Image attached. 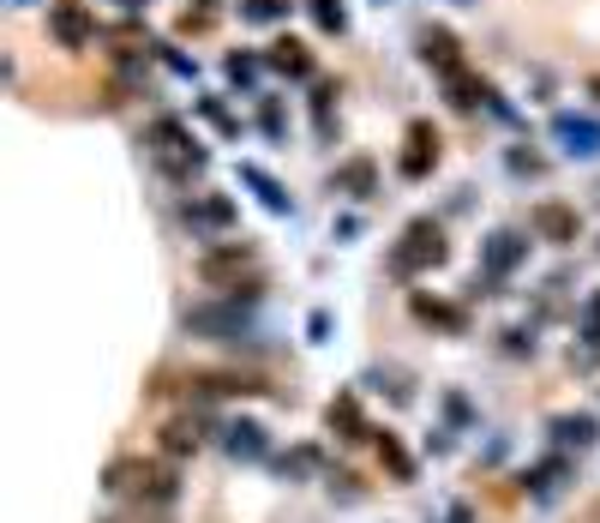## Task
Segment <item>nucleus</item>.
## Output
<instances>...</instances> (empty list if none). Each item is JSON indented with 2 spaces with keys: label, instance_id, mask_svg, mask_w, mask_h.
<instances>
[{
  "label": "nucleus",
  "instance_id": "f257e3e1",
  "mask_svg": "<svg viewBox=\"0 0 600 523\" xmlns=\"http://www.w3.org/2000/svg\"><path fill=\"white\" fill-rule=\"evenodd\" d=\"M103 487L115 499H132V506H168V499L180 494L175 469H163V463H151V457H115L103 469Z\"/></svg>",
  "mask_w": 600,
  "mask_h": 523
},
{
  "label": "nucleus",
  "instance_id": "f03ea898",
  "mask_svg": "<svg viewBox=\"0 0 600 523\" xmlns=\"http://www.w3.org/2000/svg\"><path fill=\"white\" fill-rule=\"evenodd\" d=\"M144 145H151L156 169H163L168 181H187V175H199V169H204V151H199V139H192V133H187V121H175V115L151 121Z\"/></svg>",
  "mask_w": 600,
  "mask_h": 523
},
{
  "label": "nucleus",
  "instance_id": "7ed1b4c3",
  "mask_svg": "<svg viewBox=\"0 0 600 523\" xmlns=\"http://www.w3.org/2000/svg\"><path fill=\"white\" fill-rule=\"evenodd\" d=\"M444 259H451V241H444V229L432 217H415L403 229V241L391 247V271H396V277H427V271H439Z\"/></svg>",
  "mask_w": 600,
  "mask_h": 523
},
{
  "label": "nucleus",
  "instance_id": "20e7f679",
  "mask_svg": "<svg viewBox=\"0 0 600 523\" xmlns=\"http://www.w3.org/2000/svg\"><path fill=\"white\" fill-rule=\"evenodd\" d=\"M396 169H403V181H427V175L439 169V127H432V121H408Z\"/></svg>",
  "mask_w": 600,
  "mask_h": 523
},
{
  "label": "nucleus",
  "instance_id": "39448f33",
  "mask_svg": "<svg viewBox=\"0 0 600 523\" xmlns=\"http://www.w3.org/2000/svg\"><path fill=\"white\" fill-rule=\"evenodd\" d=\"M528 259V235H516V229H492L487 241H480V277L487 283H504L516 265Z\"/></svg>",
  "mask_w": 600,
  "mask_h": 523
},
{
  "label": "nucleus",
  "instance_id": "423d86ee",
  "mask_svg": "<svg viewBox=\"0 0 600 523\" xmlns=\"http://www.w3.org/2000/svg\"><path fill=\"white\" fill-rule=\"evenodd\" d=\"M48 31H55L60 49H91L96 43V19H91L84 0H55V7H48Z\"/></svg>",
  "mask_w": 600,
  "mask_h": 523
},
{
  "label": "nucleus",
  "instance_id": "0eeeda50",
  "mask_svg": "<svg viewBox=\"0 0 600 523\" xmlns=\"http://www.w3.org/2000/svg\"><path fill=\"white\" fill-rule=\"evenodd\" d=\"M247 265H252L247 241H223V247H211V253H199V277L211 283V289H240V271Z\"/></svg>",
  "mask_w": 600,
  "mask_h": 523
},
{
  "label": "nucleus",
  "instance_id": "6e6552de",
  "mask_svg": "<svg viewBox=\"0 0 600 523\" xmlns=\"http://www.w3.org/2000/svg\"><path fill=\"white\" fill-rule=\"evenodd\" d=\"M216 439H223V451H228L235 463H264V457H271V433H264L252 415H235V421H223V427H216Z\"/></svg>",
  "mask_w": 600,
  "mask_h": 523
},
{
  "label": "nucleus",
  "instance_id": "1a4fd4ad",
  "mask_svg": "<svg viewBox=\"0 0 600 523\" xmlns=\"http://www.w3.org/2000/svg\"><path fill=\"white\" fill-rule=\"evenodd\" d=\"M528 229H535V241H552V247H571L576 235H583V217H576L571 205H559V199H540L535 211H528Z\"/></svg>",
  "mask_w": 600,
  "mask_h": 523
},
{
  "label": "nucleus",
  "instance_id": "9d476101",
  "mask_svg": "<svg viewBox=\"0 0 600 523\" xmlns=\"http://www.w3.org/2000/svg\"><path fill=\"white\" fill-rule=\"evenodd\" d=\"M571 475H576L571 451L552 445V457H540V463H528V469H523V494H528V499H559Z\"/></svg>",
  "mask_w": 600,
  "mask_h": 523
},
{
  "label": "nucleus",
  "instance_id": "9b49d317",
  "mask_svg": "<svg viewBox=\"0 0 600 523\" xmlns=\"http://www.w3.org/2000/svg\"><path fill=\"white\" fill-rule=\"evenodd\" d=\"M324 427L336 433V445H360V439L379 433V427H367V415H360V397H355V391H336L331 409H324Z\"/></svg>",
  "mask_w": 600,
  "mask_h": 523
},
{
  "label": "nucleus",
  "instance_id": "f8f14e48",
  "mask_svg": "<svg viewBox=\"0 0 600 523\" xmlns=\"http://www.w3.org/2000/svg\"><path fill=\"white\" fill-rule=\"evenodd\" d=\"M552 139L564 157H600V121L588 115H552Z\"/></svg>",
  "mask_w": 600,
  "mask_h": 523
},
{
  "label": "nucleus",
  "instance_id": "ddd939ff",
  "mask_svg": "<svg viewBox=\"0 0 600 523\" xmlns=\"http://www.w3.org/2000/svg\"><path fill=\"white\" fill-rule=\"evenodd\" d=\"M547 433H552V445H559V451H595V445H600V415H588V409L552 415Z\"/></svg>",
  "mask_w": 600,
  "mask_h": 523
},
{
  "label": "nucleus",
  "instance_id": "4468645a",
  "mask_svg": "<svg viewBox=\"0 0 600 523\" xmlns=\"http://www.w3.org/2000/svg\"><path fill=\"white\" fill-rule=\"evenodd\" d=\"M187 385L192 397H264V385L247 373H187Z\"/></svg>",
  "mask_w": 600,
  "mask_h": 523
},
{
  "label": "nucleus",
  "instance_id": "2eb2a0df",
  "mask_svg": "<svg viewBox=\"0 0 600 523\" xmlns=\"http://www.w3.org/2000/svg\"><path fill=\"white\" fill-rule=\"evenodd\" d=\"M264 67H276L283 79H312V49L300 37H276L271 55H264Z\"/></svg>",
  "mask_w": 600,
  "mask_h": 523
},
{
  "label": "nucleus",
  "instance_id": "dca6fc26",
  "mask_svg": "<svg viewBox=\"0 0 600 523\" xmlns=\"http://www.w3.org/2000/svg\"><path fill=\"white\" fill-rule=\"evenodd\" d=\"M187 223H192L199 235H211V229H235V199H223V193L192 199V205H187Z\"/></svg>",
  "mask_w": 600,
  "mask_h": 523
},
{
  "label": "nucleus",
  "instance_id": "f3484780",
  "mask_svg": "<svg viewBox=\"0 0 600 523\" xmlns=\"http://www.w3.org/2000/svg\"><path fill=\"white\" fill-rule=\"evenodd\" d=\"M420 61H427L432 73H444V79H451L456 67H463V43H456L451 31H427V37H420Z\"/></svg>",
  "mask_w": 600,
  "mask_h": 523
},
{
  "label": "nucleus",
  "instance_id": "a211bd4d",
  "mask_svg": "<svg viewBox=\"0 0 600 523\" xmlns=\"http://www.w3.org/2000/svg\"><path fill=\"white\" fill-rule=\"evenodd\" d=\"M415 319H420V325L451 331V337H463V331H468V313H463V307H451V301H439V295H415Z\"/></svg>",
  "mask_w": 600,
  "mask_h": 523
},
{
  "label": "nucleus",
  "instance_id": "6ab92c4d",
  "mask_svg": "<svg viewBox=\"0 0 600 523\" xmlns=\"http://www.w3.org/2000/svg\"><path fill=\"white\" fill-rule=\"evenodd\" d=\"M199 445H204V421H199V415H175V421L163 427V451H168V457H192Z\"/></svg>",
  "mask_w": 600,
  "mask_h": 523
},
{
  "label": "nucleus",
  "instance_id": "aec40b11",
  "mask_svg": "<svg viewBox=\"0 0 600 523\" xmlns=\"http://www.w3.org/2000/svg\"><path fill=\"white\" fill-rule=\"evenodd\" d=\"M444 91H451V109H480V103L492 97V85L480 73H468V67H456V73L444 79Z\"/></svg>",
  "mask_w": 600,
  "mask_h": 523
},
{
  "label": "nucleus",
  "instance_id": "412c9836",
  "mask_svg": "<svg viewBox=\"0 0 600 523\" xmlns=\"http://www.w3.org/2000/svg\"><path fill=\"white\" fill-rule=\"evenodd\" d=\"M336 193H348V199H372V187H379V169H372L367 157H355V163H343V169H336Z\"/></svg>",
  "mask_w": 600,
  "mask_h": 523
},
{
  "label": "nucleus",
  "instance_id": "4be33fe9",
  "mask_svg": "<svg viewBox=\"0 0 600 523\" xmlns=\"http://www.w3.org/2000/svg\"><path fill=\"white\" fill-rule=\"evenodd\" d=\"M372 445H379V463L391 469V482H415V457L403 451V439L384 427V433H372Z\"/></svg>",
  "mask_w": 600,
  "mask_h": 523
},
{
  "label": "nucleus",
  "instance_id": "5701e85b",
  "mask_svg": "<svg viewBox=\"0 0 600 523\" xmlns=\"http://www.w3.org/2000/svg\"><path fill=\"white\" fill-rule=\"evenodd\" d=\"M240 181H247V187H252V193H259V199H264V211H276V217H283V211H288V193H283V187H276V181H271V175H264V169H259V163H240Z\"/></svg>",
  "mask_w": 600,
  "mask_h": 523
},
{
  "label": "nucleus",
  "instance_id": "b1692460",
  "mask_svg": "<svg viewBox=\"0 0 600 523\" xmlns=\"http://www.w3.org/2000/svg\"><path fill=\"white\" fill-rule=\"evenodd\" d=\"M319 463H324L319 445H295V451H283V457H276V475H283V482H300V475H312Z\"/></svg>",
  "mask_w": 600,
  "mask_h": 523
},
{
  "label": "nucleus",
  "instance_id": "393cba45",
  "mask_svg": "<svg viewBox=\"0 0 600 523\" xmlns=\"http://www.w3.org/2000/svg\"><path fill=\"white\" fill-rule=\"evenodd\" d=\"M307 13H312V25H319L324 37H343V31H348V13H343V0H307Z\"/></svg>",
  "mask_w": 600,
  "mask_h": 523
},
{
  "label": "nucleus",
  "instance_id": "a878e982",
  "mask_svg": "<svg viewBox=\"0 0 600 523\" xmlns=\"http://www.w3.org/2000/svg\"><path fill=\"white\" fill-rule=\"evenodd\" d=\"M240 19H252V25H276V19H288V0H240Z\"/></svg>",
  "mask_w": 600,
  "mask_h": 523
},
{
  "label": "nucleus",
  "instance_id": "bb28decb",
  "mask_svg": "<svg viewBox=\"0 0 600 523\" xmlns=\"http://www.w3.org/2000/svg\"><path fill=\"white\" fill-rule=\"evenodd\" d=\"M576 319H583V337H588V343H595V349H600V289H595V295H588V301H583V313H576Z\"/></svg>",
  "mask_w": 600,
  "mask_h": 523
},
{
  "label": "nucleus",
  "instance_id": "cd10ccee",
  "mask_svg": "<svg viewBox=\"0 0 600 523\" xmlns=\"http://www.w3.org/2000/svg\"><path fill=\"white\" fill-rule=\"evenodd\" d=\"M444 415H451L456 427H468V421H475V409H468V397H463V391H444Z\"/></svg>",
  "mask_w": 600,
  "mask_h": 523
},
{
  "label": "nucleus",
  "instance_id": "c85d7f7f",
  "mask_svg": "<svg viewBox=\"0 0 600 523\" xmlns=\"http://www.w3.org/2000/svg\"><path fill=\"white\" fill-rule=\"evenodd\" d=\"M252 73H259V61H252V55H228V79H235V85H247Z\"/></svg>",
  "mask_w": 600,
  "mask_h": 523
},
{
  "label": "nucleus",
  "instance_id": "c756f323",
  "mask_svg": "<svg viewBox=\"0 0 600 523\" xmlns=\"http://www.w3.org/2000/svg\"><path fill=\"white\" fill-rule=\"evenodd\" d=\"M504 349H511V355H535V337H528V331H504Z\"/></svg>",
  "mask_w": 600,
  "mask_h": 523
},
{
  "label": "nucleus",
  "instance_id": "7c9ffc66",
  "mask_svg": "<svg viewBox=\"0 0 600 523\" xmlns=\"http://www.w3.org/2000/svg\"><path fill=\"white\" fill-rule=\"evenodd\" d=\"M331 494H343V499H360L355 475H348V469H336V475H331Z\"/></svg>",
  "mask_w": 600,
  "mask_h": 523
},
{
  "label": "nucleus",
  "instance_id": "2f4dec72",
  "mask_svg": "<svg viewBox=\"0 0 600 523\" xmlns=\"http://www.w3.org/2000/svg\"><path fill=\"white\" fill-rule=\"evenodd\" d=\"M439 523H475V511H468V506H463V499H456V506H451V511H444V518H439Z\"/></svg>",
  "mask_w": 600,
  "mask_h": 523
},
{
  "label": "nucleus",
  "instance_id": "473e14b6",
  "mask_svg": "<svg viewBox=\"0 0 600 523\" xmlns=\"http://www.w3.org/2000/svg\"><path fill=\"white\" fill-rule=\"evenodd\" d=\"M588 91H595V97H600V79H595V85H588Z\"/></svg>",
  "mask_w": 600,
  "mask_h": 523
},
{
  "label": "nucleus",
  "instance_id": "72a5a7b5",
  "mask_svg": "<svg viewBox=\"0 0 600 523\" xmlns=\"http://www.w3.org/2000/svg\"><path fill=\"white\" fill-rule=\"evenodd\" d=\"M120 7H139V0H120Z\"/></svg>",
  "mask_w": 600,
  "mask_h": 523
},
{
  "label": "nucleus",
  "instance_id": "f704fd0d",
  "mask_svg": "<svg viewBox=\"0 0 600 523\" xmlns=\"http://www.w3.org/2000/svg\"><path fill=\"white\" fill-rule=\"evenodd\" d=\"M144 523H163V518H144Z\"/></svg>",
  "mask_w": 600,
  "mask_h": 523
},
{
  "label": "nucleus",
  "instance_id": "c9c22d12",
  "mask_svg": "<svg viewBox=\"0 0 600 523\" xmlns=\"http://www.w3.org/2000/svg\"><path fill=\"white\" fill-rule=\"evenodd\" d=\"M19 7H24V0H19Z\"/></svg>",
  "mask_w": 600,
  "mask_h": 523
},
{
  "label": "nucleus",
  "instance_id": "e433bc0d",
  "mask_svg": "<svg viewBox=\"0 0 600 523\" xmlns=\"http://www.w3.org/2000/svg\"><path fill=\"white\" fill-rule=\"evenodd\" d=\"M463 7H468V0H463Z\"/></svg>",
  "mask_w": 600,
  "mask_h": 523
}]
</instances>
